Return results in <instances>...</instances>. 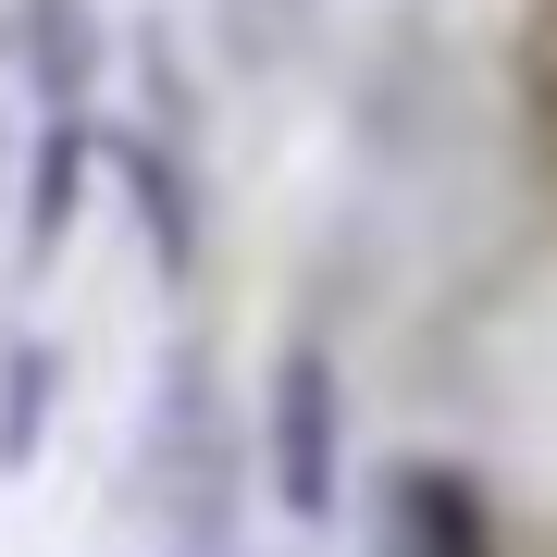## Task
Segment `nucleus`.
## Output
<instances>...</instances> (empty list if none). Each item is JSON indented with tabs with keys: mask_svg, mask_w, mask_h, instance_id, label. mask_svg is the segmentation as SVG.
Masks as SVG:
<instances>
[{
	"mask_svg": "<svg viewBox=\"0 0 557 557\" xmlns=\"http://www.w3.org/2000/svg\"><path fill=\"white\" fill-rule=\"evenodd\" d=\"M13 372H0V471H25L38 458V421H50V347H0Z\"/></svg>",
	"mask_w": 557,
	"mask_h": 557,
	"instance_id": "nucleus-6",
	"label": "nucleus"
},
{
	"mask_svg": "<svg viewBox=\"0 0 557 557\" xmlns=\"http://www.w3.org/2000/svg\"><path fill=\"white\" fill-rule=\"evenodd\" d=\"M75 174H87V112H50L38 124V199H25V273H50L62 223H75Z\"/></svg>",
	"mask_w": 557,
	"mask_h": 557,
	"instance_id": "nucleus-5",
	"label": "nucleus"
},
{
	"mask_svg": "<svg viewBox=\"0 0 557 557\" xmlns=\"http://www.w3.org/2000/svg\"><path fill=\"white\" fill-rule=\"evenodd\" d=\"M335 471H347V384L322 347H285L273 359V434H260V483H273V508L322 520L335 508Z\"/></svg>",
	"mask_w": 557,
	"mask_h": 557,
	"instance_id": "nucleus-2",
	"label": "nucleus"
},
{
	"mask_svg": "<svg viewBox=\"0 0 557 557\" xmlns=\"http://www.w3.org/2000/svg\"><path fill=\"white\" fill-rule=\"evenodd\" d=\"M0 62H13L50 112H75L87 75H100V13H87V0H0Z\"/></svg>",
	"mask_w": 557,
	"mask_h": 557,
	"instance_id": "nucleus-3",
	"label": "nucleus"
},
{
	"mask_svg": "<svg viewBox=\"0 0 557 557\" xmlns=\"http://www.w3.org/2000/svg\"><path fill=\"white\" fill-rule=\"evenodd\" d=\"M149 483H161V520H174V545L186 557H223L236 545V434H223V397H211V372H199V347L161 372V421H149Z\"/></svg>",
	"mask_w": 557,
	"mask_h": 557,
	"instance_id": "nucleus-1",
	"label": "nucleus"
},
{
	"mask_svg": "<svg viewBox=\"0 0 557 557\" xmlns=\"http://www.w3.org/2000/svg\"><path fill=\"white\" fill-rule=\"evenodd\" d=\"M384 557H496L483 496L458 471H434V458H409V471L384 483Z\"/></svg>",
	"mask_w": 557,
	"mask_h": 557,
	"instance_id": "nucleus-4",
	"label": "nucleus"
}]
</instances>
